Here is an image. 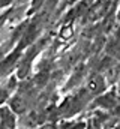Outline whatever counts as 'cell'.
I'll list each match as a JSON object with an SVG mask.
<instances>
[{"mask_svg":"<svg viewBox=\"0 0 120 129\" xmlns=\"http://www.w3.org/2000/svg\"><path fill=\"white\" fill-rule=\"evenodd\" d=\"M71 36H72V27L71 26H65L62 29V38L63 39H69Z\"/></svg>","mask_w":120,"mask_h":129,"instance_id":"cell-1","label":"cell"}]
</instances>
